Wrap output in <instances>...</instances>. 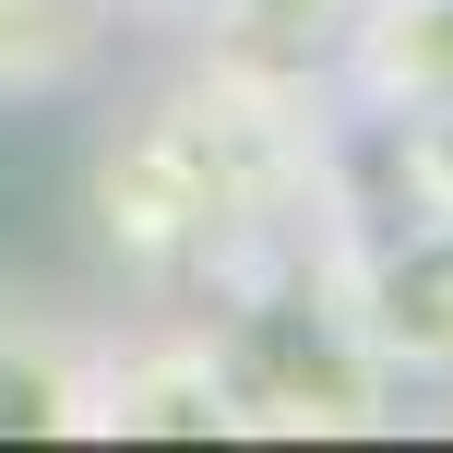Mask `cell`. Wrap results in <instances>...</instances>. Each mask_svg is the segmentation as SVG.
<instances>
[{"label":"cell","instance_id":"cell-3","mask_svg":"<svg viewBox=\"0 0 453 453\" xmlns=\"http://www.w3.org/2000/svg\"><path fill=\"white\" fill-rule=\"evenodd\" d=\"M96 346H108V311L0 287V441H84Z\"/></svg>","mask_w":453,"mask_h":453},{"label":"cell","instance_id":"cell-4","mask_svg":"<svg viewBox=\"0 0 453 453\" xmlns=\"http://www.w3.org/2000/svg\"><path fill=\"white\" fill-rule=\"evenodd\" d=\"M119 24H143L132 0H0V108L84 96L119 60Z\"/></svg>","mask_w":453,"mask_h":453},{"label":"cell","instance_id":"cell-1","mask_svg":"<svg viewBox=\"0 0 453 453\" xmlns=\"http://www.w3.org/2000/svg\"><path fill=\"white\" fill-rule=\"evenodd\" d=\"M346 96H274L250 72L180 60L96 132L84 215L119 298L215 311L322 239V143Z\"/></svg>","mask_w":453,"mask_h":453},{"label":"cell","instance_id":"cell-5","mask_svg":"<svg viewBox=\"0 0 453 453\" xmlns=\"http://www.w3.org/2000/svg\"><path fill=\"white\" fill-rule=\"evenodd\" d=\"M370 119H382V108H370ZM382 156H394V180H406V203L453 226V108H406V119H382Z\"/></svg>","mask_w":453,"mask_h":453},{"label":"cell","instance_id":"cell-2","mask_svg":"<svg viewBox=\"0 0 453 453\" xmlns=\"http://www.w3.org/2000/svg\"><path fill=\"white\" fill-rule=\"evenodd\" d=\"M84 441H239V394H226V346L203 311H108L96 346V406Z\"/></svg>","mask_w":453,"mask_h":453},{"label":"cell","instance_id":"cell-6","mask_svg":"<svg viewBox=\"0 0 453 453\" xmlns=\"http://www.w3.org/2000/svg\"><path fill=\"white\" fill-rule=\"evenodd\" d=\"M132 12H156V24H180V12H191V0H132Z\"/></svg>","mask_w":453,"mask_h":453}]
</instances>
